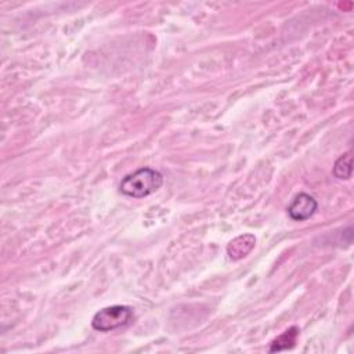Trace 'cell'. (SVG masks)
I'll list each match as a JSON object with an SVG mask.
<instances>
[{"instance_id": "cell-1", "label": "cell", "mask_w": 354, "mask_h": 354, "mask_svg": "<svg viewBox=\"0 0 354 354\" xmlns=\"http://www.w3.org/2000/svg\"><path fill=\"white\" fill-rule=\"evenodd\" d=\"M163 184L160 171L152 167H141L124 176L119 184V191L129 198H144L156 192Z\"/></svg>"}, {"instance_id": "cell-2", "label": "cell", "mask_w": 354, "mask_h": 354, "mask_svg": "<svg viewBox=\"0 0 354 354\" xmlns=\"http://www.w3.org/2000/svg\"><path fill=\"white\" fill-rule=\"evenodd\" d=\"M133 318L134 313L131 307L115 304L97 311L91 319V326L98 332H109L129 325Z\"/></svg>"}, {"instance_id": "cell-3", "label": "cell", "mask_w": 354, "mask_h": 354, "mask_svg": "<svg viewBox=\"0 0 354 354\" xmlns=\"http://www.w3.org/2000/svg\"><path fill=\"white\" fill-rule=\"evenodd\" d=\"M317 209H318L317 199L307 192H300L289 203V206L286 207V213L293 221H304L313 217Z\"/></svg>"}, {"instance_id": "cell-4", "label": "cell", "mask_w": 354, "mask_h": 354, "mask_svg": "<svg viewBox=\"0 0 354 354\" xmlns=\"http://www.w3.org/2000/svg\"><path fill=\"white\" fill-rule=\"evenodd\" d=\"M254 245H256V238L253 234L239 235L227 245V254L232 260H241L252 252Z\"/></svg>"}, {"instance_id": "cell-5", "label": "cell", "mask_w": 354, "mask_h": 354, "mask_svg": "<svg viewBox=\"0 0 354 354\" xmlns=\"http://www.w3.org/2000/svg\"><path fill=\"white\" fill-rule=\"evenodd\" d=\"M300 329L297 326H290L283 333H281L279 336H277L271 343H270V353H275V351H283V350H290L295 347L296 340L299 337Z\"/></svg>"}, {"instance_id": "cell-6", "label": "cell", "mask_w": 354, "mask_h": 354, "mask_svg": "<svg viewBox=\"0 0 354 354\" xmlns=\"http://www.w3.org/2000/svg\"><path fill=\"white\" fill-rule=\"evenodd\" d=\"M333 176L339 180H348L353 171V155L351 151L340 155L333 163Z\"/></svg>"}]
</instances>
